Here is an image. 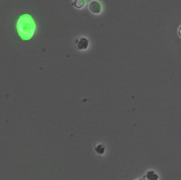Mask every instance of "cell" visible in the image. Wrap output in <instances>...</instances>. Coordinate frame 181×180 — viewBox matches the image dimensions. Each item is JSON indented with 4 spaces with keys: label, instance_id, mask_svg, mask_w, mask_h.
<instances>
[{
    "label": "cell",
    "instance_id": "cell-7",
    "mask_svg": "<svg viewBox=\"0 0 181 180\" xmlns=\"http://www.w3.org/2000/svg\"><path fill=\"white\" fill-rule=\"evenodd\" d=\"M139 180H144V179H139Z\"/></svg>",
    "mask_w": 181,
    "mask_h": 180
},
{
    "label": "cell",
    "instance_id": "cell-3",
    "mask_svg": "<svg viewBox=\"0 0 181 180\" xmlns=\"http://www.w3.org/2000/svg\"><path fill=\"white\" fill-rule=\"evenodd\" d=\"M89 47V40L86 38H81L76 43V47L80 50L87 49Z\"/></svg>",
    "mask_w": 181,
    "mask_h": 180
},
{
    "label": "cell",
    "instance_id": "cell-4",
    "mask_svg": "<svg viewBox=\"0 0 181 180\" xmlns=\"http://www.w3.org/2000/svg\"><path fill=\"white\" fill-rule=\"evenodd\" d=\"M72 4H73L76 8L81 9L84 6L85 1L84 0H74V1L72 3Z\"/></svg>",
    "mask_w": 181,
    "mask_h": 180
},
{
    "label": "cell",
    "instance_id": "cell-1",
    "mask_svg": "<svg viewBox=\"0 0 181 180\" xmlns=\"http://www.w3.org/2000/svg\"><path fill=\"white\" fill-rule=\"evenodd\" d=\"M17 31L23 40H29L32 38L35 31V25L30 15L24 14L21 16L17 23Z\"/></svg>",
    "mask_w": 181,
    "mask_h": 180
},
{
    "label": "cell",
    "instance_id": "cell-5",
    "mask_svg": "<svg viewBox=\"0 0 181 180\" xmlns=\"http://www.w3.org/2000/svg\"><path fill=\"white\" fill-rule=\"evenodd\" d=\"M147 177L149 180H157L158 176L154 172L150 171L147 174Z\"/></svg>",
    "mask_w": 181,
    "mask_h": 180
},
{
    "label": "cell",
    "instance_id": "cell-6",
    "mask_svg": "<svg viewBox=\"0 0 181 180\" xmlns=\"http://www.w3.org/2000/svg\"><path fill=\"white\" fill-rule=\"evenodd\" d=\"M178 34H179V36H180V37L181 38V27L178 30Z\"/></svg>",
    "mask_w": 181,
    "mask_h": 180
},
{
    "label": "cell",
    "instance_id": "cell-2",
    "mask_svg": "<svg viewBox=\"0 0 181 180\" xmlns=\"http://www.w3.org/2000/svg\"><path fill=\"white\" fill-rule=\"evenodd\" d=\"M89 10L94 14H100L101 12V6L96 1H92L89 4Z\"/></svg>",
    "mask_w": 181,
    "mask_h": 180
}]
</instances>
